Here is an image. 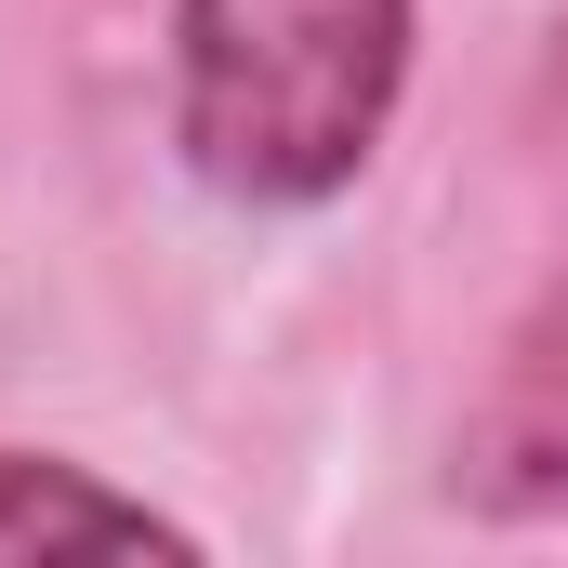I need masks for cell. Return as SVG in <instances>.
<instances>
[{"label":"cell","mask_w":568,"mask_h":568,"mask_svg":"<svg viewBox=\"0 0 568 568\" xmlns=\"http://www.w3.org/2000/svg\"><path fill=\"white\" fill-rule=\"evenodd\" d=\"M53 556H199V529L67 449H0V568H53Z\"/></svg>","instance_id":"obj_3"},{"label":"cell","mask_w":568,"mask_h":568,"mask_svg":"<svg viewBox=\"0 0 568 568\" xmlns=\"http://www.w3.org/2000/svg\"><path fill=\"white\" fill-rule=\"evenodd\" d=\"M449 489L476 516H503V529L568 516V239H556V265H542V291L516 304L503 357H489V397L449 436Z\"/></svg>","instance_id":"obj_2"},{"label":"cell","mask_w":568,"mask_h":568,"mask_svg":"<svg viewBox=\"0 0 568 568\" xmlns=\"http://www.w3.org/2000/svg\"><path fill=\"white\" fill-rule=\"evenodd\" d=\"M410 93V0H172V145L239 212H331Z\"/></svg>","instance_id":"obj_1"}]
</instances>
